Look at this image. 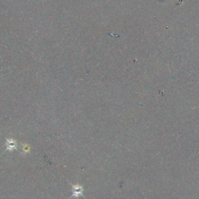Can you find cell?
Here are the masks:
<instances>
[{
    "instance_id": "3",
    "label": "cell",
    "mask_w": 199,
    "mask_h": 199,
    "mask_svg": "<svg viewBox=\"0 0 199 199\" xmlns=\"http://www.w3.org/2000/svg\"><path fill=\"white\" fill-rule=\"evenodd\" d=\"M23 151H24V152H26V153H27V152H29L30 147H29V146H27V145H26V146H23Z\"/></svg>"
},
{
    "instance_id": "2",
    "label": "cell",
    "mask_w": 199,
    "mask_h": 199,
    "mask_svg": "<svg viewBox=\"0 0 199 199\" xmlns=\"http://www.w3.org/2000/svg\"><path fill=\"white\" fill-rule=\"evenodd\" d=\"M17 149V143L12 138H6V150L12 152V151L15 150Z\"/></svg>"
},
{
    "instance_id": "1",
    "label": "cell",
    "mask_w": 199,
    "mask_h": 199,
    "mask_svg": "<svg viewBox=\"0 0 199 199\" xmlns=\"http://www.w3.org/2000/svg\"><path fill=\"white\" fill-rule=\"evenodd\" d=\"M73 189L72 195L71 198H77L79 196H82L84 197L83 194V188L81 185L76 184V185H72Z\"/></svg>"
}]
</instances>
